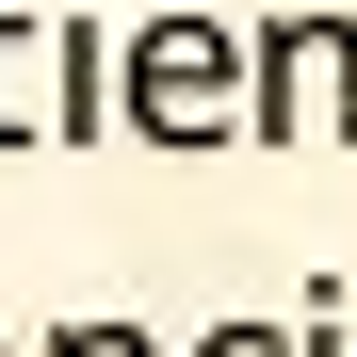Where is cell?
<instances>
[{
	"label": "cell",
	"instance_id": "3",
	"mask_svg": "<svg viewBox=\"0 0 357 357\" xmlns=\"http://www.w3.org/2000/svg\"><path fill=\"white\" fill-rule=\"evenodd\" d=\"M0 146H49V33L0 0Z\"/></svg>",
	"mask_w": 357,
	"mask_h": 357
},
{
	"label": "cell",
	"instance_id": "2",
	"mask_svg": "<svg viewBox=\"0 0 357 357\" xmlns=\"http://www.w3.org/2000/svg\"><path fill=\"white\" fill-rule=\"evenodd\" d=\"M357 146V17H260L244 33V146Z\"/></svg>",
	"mask_w": 357,
	"mask_h": 357
},
{
	"label": "cell",
	"instance_id": "6",
	"mask_svg": "<svg viewBox=\"0 0 357 357\" xmlns=\"http://www.w3.org/2000/svg\"><path fill=\"white\" fill-rule=\"evenodd\" d=\"M0 357H17V341H0Z\"/></svg>",
	"mask_w": 357,
	"mask_h": 357
},
{
	"label": "cell",
	"instance_id": "4",
	"mask_svg": "<svg viewBox=\"0 0 357 357\" xmlns=\"http://www.w3.org/2000/svg\"><path fill=\"white\" fill-rule=\"evenodd\" d=\"M195 357H309V325H211Z\"/></svg>",
	"mask_w": 357,
	"mask_h": 357
},
{
	"label": "cell",
	"instance_id": "5",
	"mask_svg": "<svg viewBox=\"0 0 357 357\" xmlns=\"http://www.w3.org/2000/svg\"><path fill=\"white\" fill-rule=\"evenodd\" d=\"M49 357H162V341H146V325H66Z\"/></svg>",
	"mask_w": 357,
	"mask_h": 357
},
{
	"label": "cell",
	"instance_id": "1",
	"mask_svg": "<svg viewBox=\"0 0 357 357\" xmlns=\"http://www.w3.org/2000/svg\"><path fill=\"white\" fill-rule=\"evenodd\" d=\"M114 130H146V146H244V33L146 17L114 49Z\"/></svg>",
	"mask_w": 357,
	"mask_h": 357
}]
</instances>
